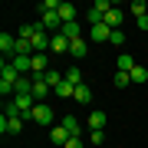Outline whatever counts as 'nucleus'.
<instances>
[{
  "label": "nucleus",
  "mask_w": 148,
  "mask_h": 148,
  "mask_svg": "<svg viewBox=\"0 0 148 148\" xmlns=\"http://www.w3.org/2000/svg\"><path fill=\"white\" fill-rule=\"evenodd\" d=\"M27 122H36V125H49V122H53V109L46 106V102H36V106H33V112L30 115H23Z\"/></svg>",
  "instance_id": "obj_1"
},
{
  "label": "nucleus",
  "mask_w": 148,
  "mask_h": 148,
  "mask_svg": "<svg viewBox=\"0 0 148 148\" xmlns=\"http://www.w3.org/2000/svg\"><path fill=\"white\" fill-rule=\"evenodd\" d=\"M30 43H33V53H43V49L53 43V36H46V30H43L40 23H33V40Z\"/></svg>",
  "instance_id": "obj_2"
},
{
  "label": "nucleus",
  "mask_w": 148,
  "mask_h": 148,
  "mask_svg": "<svg viewBox=\"0 0 148 148\" xmlns=\"http://www.w3.org/2000/svg\"><path fill=\"white\" fill-rule=\"evenodd\" d=\"M49 92H53V89H49L46 76H33V99H36V102H43Z\"/></svg>",
  "instance_id": "obj_3"
},
{
  "label": "nucleus",
  "mask_w": 148,
  "mask_h": 148,
  "mask_svg": "<svg viewBox=\"0 0 148 148\" xmlns=\"http://www.w3.org/2000/svg\"><path fill=\"white\" fill-rule=\"evenodd\" d=\"M40 27L59 33V30H63V16H59V10H56V13H43V16H40Z\"/></svg>",
  "instance_id": "obj_4"
},
{
  "label": "nucleus",
  "mask_w": 148,
  "mask_h": 148,
  "mask_svg": "<svg viewBox=\"0 0 148 148\" xmlns=\"http://www.w3.org/2000/svg\"><path fill=\"white\" fill-rule=\"evenodd\" d=\"M89 36H92L95 43H109V40H112V30L106 27V23H99V27H89Z\"/></svg>",
  "instance_id": "obj_5"
},
{
  "label": "nucleus",
  "mask_w": 148,
  "mask_h": 148,
  "mask_svg": "<svg viewBox=\"0 0 148 148\" xmlns=\"http://www.w3.org/2000/svg\"><path fill=\"white\" fill-rule=\"evenodd\" d=\"M59 33H63L66 40H79V36H82V23H79V20H73V23H63V30H59Z\"/></svg>",
  "instance_id": "obj_6"
},
{
  "label": "nucleus",
  "mask_w": 148,
  "mask_h": 148,
  "mask_svg": "<svg viewBox=\"0 0 148 148\" xmlns=\"http://www.w3.org/2000/svg\"><path fill=\"white\" fill-rule=\"evenodd\" d=\"M59 125H63L73 138H76V135H82V125H79V119H76V115H63V122H59Z\"/></svg>",
  "instance_id": "obj_7"
},
{
  "label": "nucleus",
  "mask_w": 148,
  "mask_h": 148,
  "mask_svg": "<svg viewBox=\"0 0 148 148\" xmlns=\"http://www.w3.org/2000/svg\"><path fill=\"white\" fill-rule=\"evenodd\" d=\"M69 46H73V40H66L63 33H56L53 43H49V49H53V53H69Z\"/></svg>",
  "instance_id": "obj_8"
},
{
  "label": "nucleus",
  "mask_w": 148,
  "mask_h": 148,
  "mask_svg": "<svg viewBox=\"0 0 148 148\" xmlns=\"http://www.w3.org/2000/svg\"><path fill=\"white\" fill-rule=\"evenodd\" d=\"M122 20H125V13H122V10H115V7L106 13V27H109V30H119V27H122Z\"/></svg>",
  "instance_id": "obj_9"
},
{
  "label": "nucleus",
  "mask_w": 148,
  "mask_h": 148,
  "mask_svg": "<svg viewBox=\"0 0 148 148\" xmlns=\"http://www.w3.org/2000/svg\"><path fill=\"white\" fill-rule=\"evenodd\" d=\"M46 69H49L46 56H43V53H33V73H30V76H43Z\"/></svg>",
  "instance_id": "obj_10"
},
{
  "label": "nucleus",
  "mask_w": 148,
  "mask_h": 148,
  "mask_svg": "<svg viewBox=\"0 0 148 148\" xmlns=\"http://www.w3.org/2000/svg\"><path fill=\"white\" fill-rule=\"evenodd\" d=\"M115 66H119V73H132V69H135L138 63H135V59H132V56H128V53H122V56L115 59Z\"/></svg>",
  "instance_id": "obj_11"
},
{
  "label": "nucleus",
  "mask_w": 148,
  "mask_h": 148,
  "mask_svg": "<svg viewBox=\"0 0 148 148\" xmlns=\"http://www.w3.org/2000/svg\"><path fill=\"white\" fill-rule=\"evenodd\" d=\"M49 138H53L56 145H66V142H69V138H73V135H69V132H66L63 125H53V132H49Z\"/></svg>",
  "instance_id": "obj_12"
},
{
  "label": "nucleus",
  "mask_w": 148,
  "mask_h": 148,
  "mask_svg": "<svg viewBox=\"0 0 148 148\" xmlns=\"http://www.w3.org/2000/svg\"><path fill=\"white\" fill-rule=\"evenodd\" d=\"M66 82L82 86V82H86V79H82V69H79V66H69V69H66Z\"/></svg>",
  "instance_id": "obj_13"
},
{
  "label": "nucleus",
  "mask_w": 148,
  "mask_h": 148,
  "mask_svg": "<svg viewBox=\"0 0 148 148\" xmlns=\"http://www.w3.org/2000/svg\"><path fill=\"white\" fill-rule=\"evenodd\" d=\"M73 99H76V102H82V106H86V102H92V89H89L86 82H82V86H76V95H73Z\"/></svg>",
  "instance_id": "obj_14"
},
{
  "label": "nucleus",
  "mask_w": 148,
  "mask_h": 148,
  "mask_svg": "<svg viewBox=\"0 0 148 148\" xmlns=\"http://www.w3.org/2000/svg\"><path fill=\"white\" fill-rule=\"evenodd\" d=\"M53 92L59 95V99H69V95H76V86H73V82H66V79H63V82H59V86H56V89H53Z\"/></svg>",
  "instance_id": "obj_15"
},
{
  "label": "nucleus",
  "mask_w": 148,
  "mask_h": 148,
  "mask_svg": "<svg viewBox=\"0 0 148 148\" xmlns=\"http://www.w3.org/2000/svg\"><path fill=\"white\" fill-rule=\"evenodd\" d=\"M59 16H63V23H73L76 20V7L73 3H59Z\"/></svg>",
  "instance_id": "obj_16"
},
{
  "label": "nucleus",
  "mask_w": 148,
  "mask_h": 148,
  "mask_svg": "<svg viewBox=\"0 0 148 148\" xmlns=\"http://www.w3.org/2000/svg\"><path fill=\"white\" fill-rule=\"evenodd\" d=\"M69 53H73L76 59H82V56H86V36H79V40H73V46H69Z\"/></svg>",
  "instance_id": "obj_17"
},
{
  "label": "nucleus",
  "mask_w": 148,
  "mask_h": 148,
  "mask_svg": "<svg viewBox=\"0 0 148 148\" xmlns=\"http://www.w3.org/2000/svg\"><path fill=\"white\" fill-rule=\"evenodd\" d=\"M128 76H132V82H135V86L148 82V69H145V66H135V69H132V73H128Z\"/></svg>",
  "instance_id": "obj_18"
},
{
  "label": "nucleus",
  "mask_w": 148,
  "mask_h": 148,
  "mask_svg": "<svg viewBox=\"0 0 148 148\" xmlns=\"http://www.w3.org/2000/svg\"><path fill=\"white\" fill-rule=\"evenodd\" d=\"M89 128L95 132V128H106V112H92L89 115Z\"/></svg>",
  "instance_id": "obj_19"
},
{
  "label": "nucleus",
  "mask_w": 148,
  "mask_h": 148,
  "mask_svg": "<svg viewBox=\"0 0 148 148\" xmlns=\"http://www.w3.org/2000/svg\"><path fill=\"white\" fill-rule=\"evenodd\" d=\"M43 76H46V82H49V89H56V86H59V82L66 79V76H59L56 69H46V73H43Z\"/></svg>",
  "instance_id": "obj_20"
},
{
  "label": "nucleus",
  "mask_w": 148,
  "mask_h": 148,
  "mask_svg": "<svg viewBox=\"0 0 148 148\" xmlns=\"http://www.w3.org/2000/svg\"><path fill=\"white\" fill-rule=\"evenodd\" d=\"M128 10H132V16L138 20V16H145V13H148V7H145V0H135V3L128 7Z\"/></svg>",
  "instance_id": "obj_21"
},
{
  "label": "nucleus",
  "mask_w": 148,
  "mask_h": 148,
  "mask_svg": "<svg viewBox=\"0 0 148 148\" xmlns=\"http://www.w3.org/2000/svg\"><path fill=\"white\" fill-rule=\"evenodd\" d=\"M112 46H125V33H122V30H112Z\"/></svg>",
  "instance_id": "obj_22"
},
{
  "label": "nucleus",
  "mask_w": 148,
  "mask_h": 148,
  "mask_svg": "<svg viewBox=\"0 0 148 148\" xmlns=\"http://www.w3.org/2000/svg\"><path fill=\"white\" fill-rule=\"evenodd\" d=\"M89 142L92 145H102V142H106V128H95V132L89 135Z\"/></svg>",
  "instance_id": "obj_23"
},
{
  "label": "nucleus",
  "mask_w": 148,
  "mask_h": 148,
  "mask_svg": "<svg viewBox=\"0 0 148 148\" xmlns=\"http://www.w3.org/2000/svg\"><path fill=\"white\" fill-rule=\"evenodd\" d=\"M128 82H132V76H128V73H115V86H119V89H122V86H128Z\"/></svg>",
  "instance_id": "obj_24"
},
{
  "label": "nucleus",
  "mask_w": 148,
  "mask_h": 148,
  "mask_svg": "<svg viewBox=\"0 0 148 148\" xmlns=\"http://www.w3.org/2000/svg\"><path fill=\"white\" fill-rule=\"evenodd\" d=\"M63 148H86V142H82V135H76V138H69Z\"/></svg>",
  "instance_id": "obj_25"
},
{
  "label": "nucleus",
  "mask_w": 148,
  "mask_h": 148,
  "mask_svg": "<svg viewBox=\"0 0 148 148\" xmlns=\"http://www.w3.org/2000/svg\"><path fill=\"white\" fill-rule=\"evenodd\" d=\"M138 30H148V13H145V16H138Z\"/></svg>",
  "instance_id": "obj_26"
}]
</instances>
